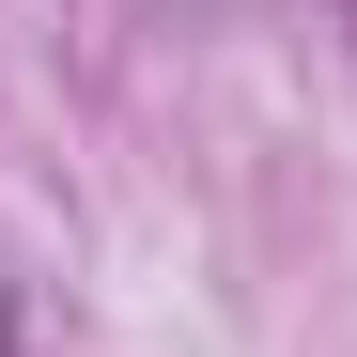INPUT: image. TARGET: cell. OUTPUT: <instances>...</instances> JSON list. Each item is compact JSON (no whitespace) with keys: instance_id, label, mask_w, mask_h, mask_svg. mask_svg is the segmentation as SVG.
I'll use <instances>...</instances> for the list:
<instances>
[{"instance_id":"obj_1","label":"cell","mask_w":357,"mask_h":357,"mask_svg":"<svg viewBox=\"0 0 357 357\" xmlns=\"http://www.w3.org/2000/svg\"><path fill=\"white\" fill-rule=\"evenodd\" d=\"M0 342H16V295H0Z\"/></svg>"},{"instance_id":"obj_2","label":"cell","mask_w":357,"mask_h":357,"mask_svg":"<svg viewBox=\"0 0 357 357\" xmlns=\"http://www.w3.org/2000/svg\"><path fill=\"white\" fill-rule=\"evenodd\" d=\"M326 16H342V31H357V0H326Z\"/></svg>"}]
</instances>
